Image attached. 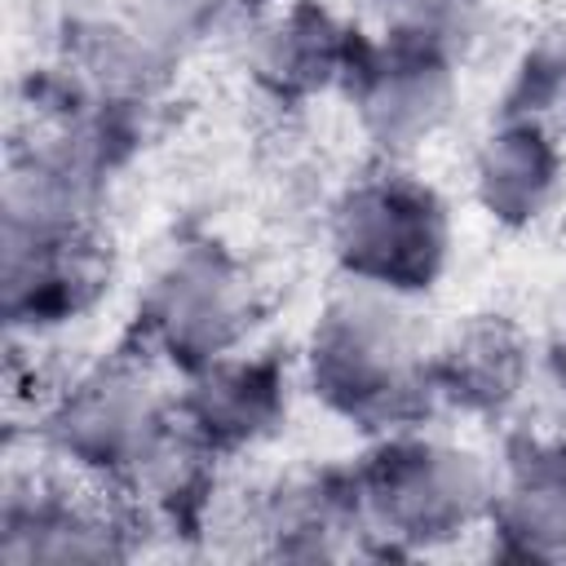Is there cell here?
Returning a JSON list of instances; mask_svg holds the SVG:
<instances>
[{"label": "cell", "mask_w": 566, "mask_h": 566, "mask_svg": "<svg viewBox=\"0 0 566 566\" xmlns=\"http://www.w3.org/2000/svg\"><path fill=\"white\" fill-rule=\"evenodd\" d=\"M491 522L517 557H566V451L531 447L495 478Z\"/></svg>", "instance_id": "14"}, {"label": "cell", "mask_w": 566, "mask_h": 566, "mask_svg": "<svg viewBox=\"0 0 566 566\" xmlns=\"http://www.w3.org/2000/svg\"><path fill=\"white\" fill-rule=\"evenodd\" d=\"M363 522L402 544H438L491 513L495 473L482 455L455 442L385 433L354 469Z\"/></svg>", "instance_id": "2"}, {"label": "cell", "mask_w": 566, "mask_h": 566, "mask_svg": "<svg viewBox=\"0 0 566 566\" xmlns=\"http://www.w3.org/2000/svg\"><path fill=\"white\" fill-rule=\"evenodd\" d=\"M548 358H553V367L566 376V305L553 310V323H548Z\"/></svg>", "instance_id": "16"}, {"label": "cell", "mask_w": 566, "mask_h": 566, "mask_svg": "<svg viewBox=\"0 0 566 566\" xmlns=\"http://www.w3.org/2000/svg\"><path fill=\"white\" fill-rule=\"evenodd\" d=\"M349 84L363 133L389 155H407L429 142L455 106V62L402 44L358 57Z\"/></svg>", "instance_id": "6"}, {"label": "cell", "mask_w": 566, "mask_h": 566, "mask_svg": "<svg viewBox=\"0 0 566 566\" xmlns=\"http://www.w3.org/2000/svg\"><path fill=\"white\" fill-rule=\"evenodd\" d=\"M256 292L248 270L217 243L177 248L142 301L146 336L186 371L226 358L252 327Z\"/></svg>", "instance_id": "5"}, {"label": "cell", "mask_w": 566, "mask_h": 566, "mask_svg": "<svg viewBox=\"0 0 566 566\" xmlns=\"http://www.w3.org/2000/svg\"><path fill=\"white\" fill-rule=\"evenodd\" d=\"M177 420L212 451H239L283 420V371L270 358H212L190 371Z\"/></svg>", "instance_id": "9"}, {"label": "cell", "mask_w": 566, "mask_h": 566, "mask_svg": "<svg viewBox=\"0 0 566 566\" xmlns=\"http://www.w3.org/2000/svg\"><path fill=\"white\" fill-rule=\"evenodd\" d=\"M562 186V150L539 119L509 115L473 155V199L500 226L535 221Z\"/></svg>", "instance_id": "12"}, {"label": "cell", "mask_w": 566, "mask_h": 566, "mask_svg": "<svg viewBox=\"0 0 566 566\" xmlns=\"http://www.w3.org/2000/svg\"><path fill=\"white\" fill-rule=\"evenodd\" d=\"M327 239L349 279L411 296L438 279L451 243V221L429 186L402 172H376L354 181L332 203Z\"/></svg>", "instance_id": "3"}, {"label": "cell", "mask_w": 566, "mask_h": 566, "mask_svg": "<svg viewBox=\"0 0 566 566\" xmlns=\"http://www.w3.org/2000/svg\"><path fill=\"white\" fill-rule=\"evenodd\" d=\"M305 376L332 411L385 433L407 429L438 398L407 292L349 274L314 318Z\"/></svg>", "instance_id": "1"}, {"label": "cell", "mask_w": 566, "mask_h": 566, "mask_svg": "<svg viewBox=\"0 0 566 566\" xmlns=\"http://www.w3.org/2000/svg\"><path fill=\"white\" fill-rule=\"evenodd\" d=\"M119 522L106 504L80 500L53 482L9 486L4 495V557L9 562H102L119 557Z\"/></svg>", "instance_id": "11"}, {"label": "cell", "mask_w": 566, "mask_h": 566, "mask_svg": "<svg viewBox=\"0 0 566 566\" xmlns=\"http://www.w3.org/2000/svg\"><path fill=\"white\" fill-rule=\"evenodd\" d=\"M433 394L473 416H500L517 402L531 376V340L504 314H473L455 323L429 354Z\"/></svg>", "instance_id": "10"}, {"label": "cell", "mask_w": 566, "mask_h": 566, "mask_svg": "<svg viewBox=\"0 0 566 566\" xmlns=\"http://www.w3.org/2000/svg\"><path fill=\"white\" fill-rule=\"evenodd\" d=\"M354 62L358 53L349 31L318 0H279V9L256 22L248 44V71L283 102H301L336 80H349Z\"/></svg>", "instance_id": "8"}, {"label": "cell", "mask_w": 566, "mask_h": 566, "mask_svg": "<svg viewBox=\"0 0 566 566\" xmlns=\"http://www.w3.org/2000/svg\"><path fill=\"white\" fill-rule=\"evenodd\" d=\"M230 0H119V13L133 18L146 35H155L168 49H181L186 40L203 35Z\"/></svg>", "instance_id": "15"}, {"label": "cell", "mask_w": 566, "mask_h": 566, "mask_svg": "<svg viewBox=\"0 0 566 566\" xmlns=\"http://www.w3.org/2000/svg\"><path fill=\"white\" fill-rule=\"evenodd\" d=\"M168 424L172 411L159 402L155 380L137 363L111 358L57 394L44 438L49 451L71 469L102 482H124L168 433Z\"/></svg>", "instance_id": "4"}, {"label": "cell", "mask_w": 566, "mask_h": 566, "mask_svg": "<svg viewBox=\"0 0 566 566\" xmlns=\"http://www.w3.org/2000/svg\"><path fill=\"white\" fill-rule=\"evenodd\" d=\"M106 256L84 226L18 230L4 226V310L13 323H62L97 301Z\"/></svg>", "instance_id": "7"}, {"label": "cell", "mask_w": 566, "mask_h": 566, "mask_svg": "<svg viewBox=\"0 0 566 566\" xmlns=\"http://www.w3.org/2000/svg\"><path fill=\"white\" fill-rule=\"evenodd\" d=\"M363 522L354 473L305 469L279 478L256 504V531L274 544L279 557H327L336 535Z\"/></svg>", "instance_id": "13"}]
</instances>
